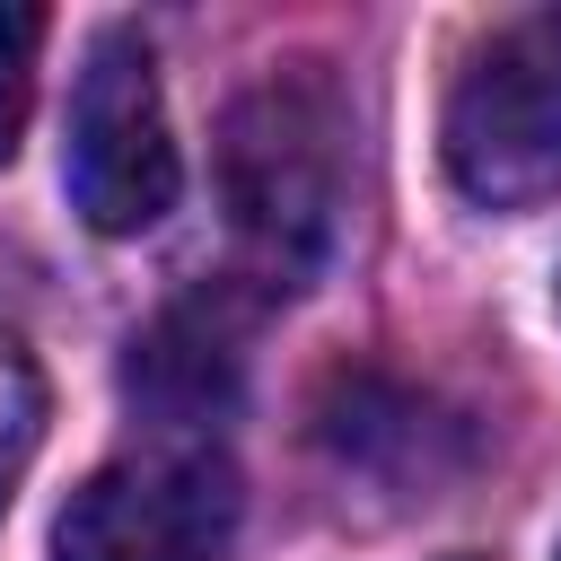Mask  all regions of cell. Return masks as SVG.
Listing matches in <instances>:
<instances>
[{
	"instance_id": "cell-1",
	"label": "cell",
	"mask_w": 561,
	"mask_h": 561,
	"mask_svg": "<svg viewBox=\"0 0 561 561\" xmlns=\"http://www.w3.org/2000/svg\"><path fill=\"white\" fill-rule=\"evenodd\" d=\"M219 202L272 289H307L342 219V105L324 61L254 79L219 123Z\"/></svg>"
},
{
	"instance_id": "cell-2",
	"label": "cell",
	"mask_w": 561,
	"mask_h": 561,
	"mask_svg": "<svg viewBox=\"0 0 561 561\" xmlns=\"http://www.w3.org/2000/svg\"><path fill=\"white\" fill-rule=\"evenodd\" d=\"M447 175L482 210H535L561 193V9L482 35L438 123Z\"/></svg>"
},
{
	"instance_id": "cell-3",
	"label": "cell",
	"mask_w": 561,
	"mask_h": 561,
	"mask_svg": "<svg viewBox=\"0 0 561 561\" xmlns=\"http://www.w3.org/2000/svg\"><path fill=\"white\" fill-rule=\"evenodd\" d=\"M61 184H70V210L96 237H140L184 193V158H175V131H167L158 61H149V44L131 26H105L88 44V61H79Z\"/></svg>"
},
{
	"instance_id": "cell-4",
	"label": "cell",
	"mask_w": 561,
	"mask_h": 561,
	"mask_svg": "<svg viewBox=\"0 0 561 561\" xmlns=\"http://www.w3.org/2000/svg\"><path fill=\"white\" fill-rule=\"evenodd\" d=\"M237 535V473L219 447H158L88 473L53 526V561H219Z\"/></svg>"
},
{
	"instance_id": "cell-5",
	"label": "cell",
	"mask_w": 561,
	"mask_h": 561,
	"mask_svg": "<svg viewBox=\"0 0 561 561\" xmlns=\"http://www.w3.org/2000/svg\"><path fill=\"white\" fill-rule=\"evenodd\" d=\"M123 394L149 430L210 447V430L245 394V307L228 289H193V298L158 307L123 351Z\"/></svg>"
},
{
	"instance_id": "cell-6",
	"label": "cell",
	"mask_w": 561,
	"mask_h": 561,
	"mask_svg": "<svg viewBox=\"0 0 561 561\" xmlns=\"http://www.w3.org/2000/svg\"><path fill=\"white\" fill-rule=\"evenodd\" d=\"M35 447H44V377H35L26 342L0 333V508H9V491L26 482Z\"/></svg>"
},
{
	"instance_id": "cell-7",
	"label": "cell",
	"mask_w": 561,
	"mask_h": 561,
	"mask_svg": "<svg viewBox=\"0 0 561 561\" xmlns=\"http://www.w3.org/2000/svg\"><path fill=\"white\" fill-rule=\"evenodd\" d=\"M35 44H44V9H0V167L18 158V131L35 105Z\"/></svg>"
},
{
	"instance_id": "cell-8",
	"label": "cell",
	"mask_w": 561,
	"mask_h": 561,
	"mask_svg": "<svg viewBox=\"0 0 561 561\" xmlns=\"http://www.w3.org/2000/svg\"><path fill=\"white\" fill-rule=\"evenodd\" d=\"M552 561H561V552H552Z\"/></svg>"
}]
</instances>
